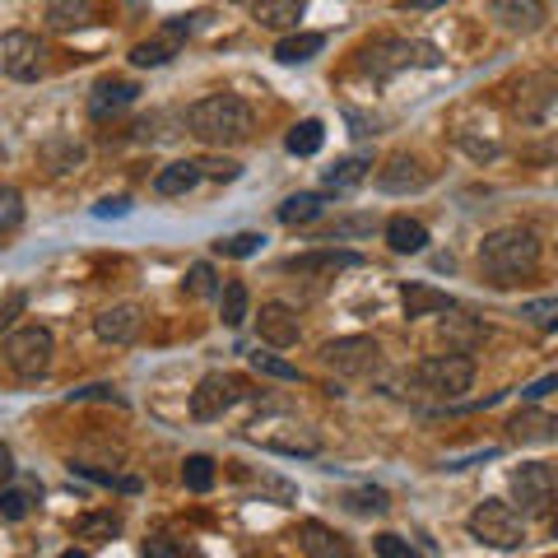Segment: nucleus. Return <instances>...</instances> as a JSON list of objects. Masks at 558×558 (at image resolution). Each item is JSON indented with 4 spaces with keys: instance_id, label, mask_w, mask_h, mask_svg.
Returning a JSON list of instances; mask_svg holds the SVG:
<instances>
[{
    "instance_id": "nucleus-1",
    "label": "nucleus",
    "mask_w": 558,
    "mask_h": 558,
    "mask_svg": "<svg viewBox=\"0 0 558 558\" xmlns=\"http://www.w3.org/2000/svg\"><path fill=\"white\" fill-rule=\"evenodd\" d=\"M186 131L209 149L242 145V140H252V131H256V112H252V102L238 94H209L186 108Z\"/></svg>"
},
{
    "instance_id": "nucleus-2",
    "label": "nucleus",
    "mask_w": 558,
    "mask_h": 558,
    "mask_svg": "<svg viewBox=\"0 0 558 558\" xmlns=\"http://www.w3.org/2000/svg\"><path fill=\"white\" fill-rule=\"evenodd\" d=\"M539 238L521 223H508V229L484 233L480 242V270L488 275V284H517V279H531L539 270Z\"/></svg>"
},
{
    "instance_id": "nucleus-3",
    "label": "nucleus",
    "mask_w": 558,
    "mask_h": 558,
    "mask_svg": "<svg viewBox=\"0 0 558 558\" xmlns=\"http://www.w3.org/2000/svg\"><path fill=\"white\" fill-rule=\"evenodd\" d=\"M465 531L498 554H512V549L526 545V521H521V512L502 498H484L480 508L465 517Z\"/></svg>"
},
{
    "instance_id": "nucleus-4",
    "label": "nucleus",
    "mask_w": 558,
    "mask_h": 558,
    "mask_svg": "<svg viewBox=\"0 0 558 558\" xmlns=\"http://www.w3.org/2000/svg\"><path fill=\"white\" fill-rule=\"evenodd\" d=\"M359 65L368 70V75L377 80H387L396 75V70H405V65H442V51L433 47V43H410V38H373L368 47L359 51Z\"/></svg>"
},
{
    "instance_id": "nucleus-5",
    "label": "nucleus",
    "mask_w": 558,
    "mask_h": 558,
    "mask_svg": "<svg viewBox=\"0 0 558 558\" xmlns=\"http://www.w3.org/2000/svg\"><path fill=\"white\" fill-rule=\"evenodd\" d=\"M470 381H475V359L470 354H433L414 368V387L424 396H438V400L465 396Z\"/></svg>"
},
{
    "instance_id": "nucleus-6",
    "label": "nucleus",
    "mask_w": 558,
    "mask_h": 558,
    "mask_svg": "<svg viewBox=\"0 0 558 558\" xmlns=\"http://www.w3.org/2000/svg\"><path fill=\"white\" fill-rule=\"evenodd\" d=\"M247 438L256 447H266V451H279V457H317L322 451L317 433H312L307 424H299V418H289V414L256 418V424H247Z\"/></svg>"
},
{
    "instance_id": "nucleus-7",
    "label": "nucleus",
    "mask_w": 558,
    "mask_h": 558,
    "mask_svg": "<svg viewBox=\"0 0 558 558\" xmlns=\"http://www.w3.org/2000/svg\"><path fill=\"white\" fill-rule=\"evenodd\" d=\"M51 354H57V340H51L47 326H20V330H10L5 336V363L28 381L47 377Z\"/></svg>"
},
{
    "instance_id": "nucleus-8",
    "label": "nucleus",
    "mask_w": 558,
    "mask_h": 558,
    "mask_svg": "<svg viewBox=\"0 0 558 558\" xmlns=\"http://www.w3.org/2000/svg\"><path fill=\"white\" fill-rule=\"evenodd\" d=\"M242 396H247V381H242V377L209 373V377L196 381V391H191V418H201V424H209V418H223Z\"/></svg>"
},
{
    "instance_id": "nucleus-9",
    "label": "nucleus",
    "mask_w": 558,
    "mask_h": 558,
    "mask_svg": "<svg viewBox=\"0 0 558 558\" xmlns=\"http://www.w3.org/2000/svg\"><path fill=\"white\" fill-rule=\"evenodd\" d=\"M43 57H47L43 38H33V33H24V28H14V33L0 38V70H5V80H14V84L38 80L43 65H47Z\"/></svg>"
},
{
    "instance_id": "nucleus-10",
    "label": "nucleus",
    "mask_w": 558,
    "mask_h": 558,
    "mask_svg": "<svg viewBox=\"0 0 558 558\" xmlns=\"http://www.w3.org/2000/svg\"><path fill=\"white\" fill-rule=\"evenodd\" d=\"M377 359H381V349H377L373 336H340V340H330V344L322 349V363H326V368H336L340 377H363V373H373Z\"/></svg>"
},
{
    "instance_id": "nucleus-11",
    "label": "nucleus",
    "mask_w": 558,
    "mask_h": 558,
    "mask_svg": "<svg viewBox=\"0 0 558 558\" xmlns=\"http://www.w3.org/2000/svg\"><path fill=\"white\" fill-rule=\"evenodd\" d=\"M186 38H191V20H182V14H178V20H163L154 38H145V43H135V47H131V65H140V70H159V65H168V61L186 47Z\"/></svg>"
},
{
    "instance_id": "nucleus-12",
    "label": "nucleus",
    "mask_w": 558,
    "mask_h": 558,
    "mask_svg": "<svg viewBox=\"0 0 558 558\" xmlns=\"http://www.w3.org/2000/svg\"><path fill=\"white\" fill-rule=\"evenodd\" d=\"M512 498L521 502L517 512L545 517V512H549V502H554V470H549L545 461L517 465V470H512Z\"/></svg>"
},
{
    "instance_id": "nucleus-13",
    "label": "nucleus",
    "mask_w": 558,
    "mask_h": 558,
    "mask_svg": "<svg viewBox=\"0 0 558 558\" xmlns=\"http://www.w3.org/2000/svg\"><path fill=\"white\" fill-rule=\"evenodd\" d=\"M554 94H558V80L549 70H539V75H526L521 80V89L512 98V112L526 121V126H539V121H549L554 112Z\"/></svg>"
},
{
    "instance_id": "nucleus-14",
    "label": "nucleus",
    "mask_w": 558,
    "mask_h": 558,
    "mask_svg": "<svg viewBox=\"0 0 558 558\" xmlns=\"http://www.w3.org/2000/svg\"><path fill=\"white\" fill-rule=\"evenodd\" d=\"M433 182V172L414 159V154H391L387 163L377 168V191L387 196H410V191H424Z\"/></svg>"
},
{
    "instance_id": "nucleus-15",
    "label": "nucleus",
    "mask_w": 558,
    "mask_h": 558,
    "mask_svg": "<svg viewBox=\"0 0 558 558\" xmlns=\"http://www.w3.org/2000/svg\"><path fill=\"white\" fill-rule=\"evenodd\" d=\"M488 14H494L498 28H508V33H539L549 24V5H545V0H494Z\"/></svg>"
},
{
    "instance_id": "nucleus-16",
    "label": "nucleus",
    "mask_w": 558,
    "mask_h": 558,
    "mask_svg": "<svg viewBox=\"0 0 558 558\" xmlns=\"http://www.w3.org/2000/svg\"><path fill=\"white\" fill-rule=\"evenodd\" d=\"M135 98H140V84L117 80V75L98 80V84H94V94H89V121H112V117L126 112Z\"/></svg>"
},
{
    "instance_id": "nucleus-17",
    "label": "nucleus",
    "mask_w": 558,
    "mask_h": 558,
    "mask_svg": "<svg viewBox=\"0 0 558 558\" xmlns=\"http://www.w3.org/2000/svg\"><path fill=\"white\" fill-rule=\"evenodd\" d=\"M256 336L266 340L270 349H289V344H299V336H303L299 312H293L289 303H266V307H260V317H256Z\"/></svg>"
},
{
    "instance_id": "nucleus-18",
    "label": "nucleus",
    "mask_w": 558,
    "mask_h": 558,
    "mask_svg": "<svg viewBox=\"0 0 558 558\" xmlns=\"http://www.w3.org/2000/svg\"><path fill=\"white\" fill-rule=\"evenodd\" d=\"M140 307L135 303H117V307H108V312H98L94 317V336L102 340V344H131L135 336H140Z\"/></svg>"
},
{
    "instance_id": "nucleus-19",
    "label": "nucleus",
    "mask_w": 558,
    "mask_h": 558,
    "mask_svg": "<svg viewBox=\"0 0 558 558\" xmlns=\"http://www.w3.org/2000/svg\"><path fill=\"white\" fill-rule=\"evenodd\" d=\"M299 545L312 558H359L354 549H349V539L340 531H330L326 521H299Z\"/></svg>"
},
{
    "instance_id": "nucleus-20",
    "label": "nucleus",
    "mask_w": 558,
    "mask_h": 558,
    "mask_svg": "<svg viewBox=\"0 0 558 558\" xmlns=\"http://www.w3.org/2000/svg\"><path fill=\"white\" fill-rule=\"evenodd\" d=\"M363 266L359 252H336V247H322V252H303V256H289L284 270L289 275H336V270H354Z\"/></svg>"
},
{
    "instance_id": "nucleus-21",
    "label": "nucleus",
    "mask_w": 558,
    "mask_h": 558,
    "mask_svg": "<svg viewBox=\"0 0 558 558\" xmlns=\"http://www.w3.org/2000/svg\"><path fill=\"white\" fill-rule=\"evenodd\" d=\"M400 307H405V317H447V312H457V299L414 279V284L400 289Z\"/></svg>"
},
{
    "instance_id": "nucleus-22",
    "label": "nucleus",
    "mask_w": 558,
    "mask_h": 558,
    "mask_svg": "<svg viewBox=\"0 0 558 558\" xmlns=\"http://www.w3.org/2000/svg\"><path fill=\"white\" fill-rule=\"evenodd\" d=\"M303 0H252V14L260 28L270 33H299V20H303Z\"/></svg>"
},
{
    "instance_id": "nucleus-23",
    "label": "nucleus",
    "mask_w": 558,
    "mask_h": 558,
    "mask_svg": "<svg viewBox=\"0 0 558 558\" xmlns=\"http://www.w3.org/2000/svg\"><path fill=\"white\" fill-rule=\"evenodd\" d=\"M368 168H373L368 154H344V159H336V163L326 168V191H336V196H349L354 186L368 182Z\"/></svg>"
},
{
    "instance_id": "nucleus-24",
    "label": "nucleus",
    "mask_w": 558,
    "mask_h": 558,
    "mask_svg": "<svg viewBox=\"0 0 558 558\" xmlns=\"http://www.w3.org/2000/svg\"><path fill=\"white\" fill-rule=\"evenodd\" d=\"M47 24L57 33L89 28V24H98V5H94V0H51V5H47Z\"/></svg>"
},
{
    "instance_id": "nucleus-25",
    "label": "nucleus",
    "mask_w": 558,
    "mask_h": 558,
    "mask_svg": "<svg viewBox=\"0 0 558 558\" xmlns=\"http://www.w3.org/2000/svg\"><path fill=\"white\" fill-rule=\"evenodd\" d=\"M387 247L400 256H418L428 247V229L410 215H396V219H387Z\"/></svg>"
},
{
    "instance_id": "nucleus-26",
    "label": "nucleus",
    "mask_w": 558,
    "mask_h": 558,
    "mask_svg": "<svg viewBox=\"0 0 558 558\" xmlns=\"http://www.w3.org/2000/svg\"><path fill=\"white\" fill-rule=\"evenodd\" d=\"M558 424H554V414H545V410H521V414H512V424H508V433H512V442H554L558 433H554Z\"/></svg>"
},
{
    "instance_id": "nucleus-27",
    "label": "nucleus",
    "mask_w": 558,
    "mask_h": 558,
    "mask_svg": "<svg viewBox=\"0 0 558 558\" xmlns=\"http://www.w3.org/2000/svg\"><path fill=\"white\" fill-rule=\"evenodd\" d=\"M196 186H201V168L191 159L168 163V168L154 172V191H159V196H186V191H196Z\"/></svg>"
},
{
    "instance_id": "nucleus-28",
    "label": "nucleus",
    "mask_w": 558,
    "mask_h": 558,
    "mask_svg": "<svg viewBox=\"0 0 558 558\" xmlns=\"http://www.w3.org/2000/svg\"><path fill=\"white\" fill-rule=\"evenodd\" d=\"M326 201L317 196V191H299V196H289L284 205H279V223H289V229H307V223L322 219Z\"/></svg>"
},
{
    "instance_id": "nucleus-29",
    "label": "nucleus",
    "mask_w": 558,
    "mask_h": 558,
    "mask_svg": "<svg viewBox=\"0 0 558 558\" xmlns=\"http://www.w3.org/2000/svg\"><path fill=\"white\" fill-rule=\"evenodd\" d=\"M322 47H326L322 33H284V38L275 43V61H284V65H303V61L317 57Z\"/></svg>"
},
{
    "instance_id": "nucleus-30",
    "label": "nucleus",
    "mask_w": 558,
    "mask_h": 558,
    "mask_svg": "<svg viewBox=\"0 0 558 558\" xmlns=\"http://www.w3.org/2000/svg\"><path fill=\"white\" fill-rule=\"evenodd\" d=\"M43 498V484H14V488H0V521H24Z\"/></svg>"
},
{
    "instance_id": "nucleus-31",
    "label": "nucleus",
    "mask_w": 558,
    "mask_h": 558,
    "mask_svg": "<svg viewBox=\"0 0 558 558\" xmlns=\"http://www.w3.org/2000/svg\"><path fill=\"white\" fill-rule=\"evenodd\" d=\"M326 145V126L317 117H307V121H299V126H293L289 135H284V149L293 154V159H312V154H317Z\"/></svg>"
},
{
    "instance_id": "nucleus-32",
    "label": "nucleus",
    "mask_w": 558,
    "mask_h": 558,
    "mask_svg": "<svg viewBox=\"0 0 558 558\" xmlns=\"http://www.w3.org/2000/svg\"><path fill=\"white\" fill-rule=\"evenodd\" d=\"M340 502L349 512H359V517H381L391 508V494L387 488H373V484H363V488H349V494H340Z\"/></svg>"
},
{
    "instance_id": "nucleus-33",
    "label": "nucleus",
    "mask_w": 558,
    "mask_h": 558,
    "mask_svg": "<svg viewBox=\"0 0 558 558\" xmlns=\"http://www.w3.org/2000/svg\"><path fill=\"white\" fill-rule=\"evenodd\" d=\"M247 284H242V279H229V284L219 289V322L223 326H242L247 322Z\"/></svg>"
},
{
    "instance_id": "nucleus-34",
    "label": "nucleus",
    "mask_w": 558,
    "mask_h": 558,
    "mask_svg": "<svg viewBox=\"0 0 558 558\" xmlns=\"http://www.w3.org/2000/svg\"><path fill=\"white\" fill-rule=\"evenodd\" d=\"M75 535L80 539H117L121 535V517L117 512H84L75 521Z\"/></svg>"
},
{
    "instance_id": "nucleus-35",
    "label": "nucleus",
    "mask_w": 558,
    "mask_h": 558,
    "mask_svg": "<svg viewBox=\"0 0 558 558\" xmlns=\"http://www.w3.org/2000/svg\"><path fill=\"white\" fill-rule=\"evenodd\" d=\"M182 484L191 488V494H209V488H215V461H209V457H186Z\"/></svg>"
},
{
    "instance_id": "nucleus-36",
    "label": "nucleus",
    "mask_w": 558,
    "mask_h": 558,
    "mask_svg": "<svg viewBox=\"0 0 558 558\" xmlns=\"http://www.w3.org/2000/svg\"><path fill=\"white\" fill-rule=\"evenodd\" d=\"M260 247H266V238H260V233H233V238H219V242H215V252H219V256H233V260H247V256H256Z\"/></svg>"
},
{
    "instance_id": "nucleus-37",
    "label": "nucleus",
    "mask_w": 558,
    "mask_h": 558,
    "mask_svg": "<svg viewBox=\"0 0 558 558\" xmlns=\"http://www.w3.org/2000/svg\"><path fill=\"white\" fill-rule=\"evenodd\" d=\"M24 215H28V209H24L20 191H14V186H0V233H14V229L24 223Z\"/></svg>"
},
{
    "instance_id": "nucleus-38",
    "label": "nucleus",
    "mask_w": 558,
    "mask_h": 558,
    "mask_svg": "<svg viewBox=\"0 0 558 558\" xmlns=\"http://www.w3.org/2000/svg\"><path fill=\"white\" fill-rule=\"evenodd\" d=\"M377 229V219L373 215H359V219H340V223H330V229L322 233V242H340V238H363V233H373Z\"/></svg>"
},
{
    "instance_id": "nucleus-39",
    "label": "nucleus",
    "mask_w": 558,
    "mask_h": 558,
    "mask_svg": "<svg viewBox=\"0 0 558 558\" xmlns=\"http://www.w3.org/2000/svg\"><path fill=\"white\" fill-rule=\"evenodd\" d=\"M219 284H215V266L209 260H196V266L186 270V293L191 299H205V293H215Z\"/></svg>"
},
{
    "instance_id": "nucleus-40",
    "label": "nucleus",
    "mask_w": 558,
    "mask_h": 558,
    "mask_svg": "<svg viewBox=\"0 0 558 558\" xmlns=\"http://www.w3.org/2000/svg\"><path fill=\"white\" fill-rule=\"evenodd\" d=\"M252 368H256V373H266V377H279V381H303V373L293 368V363L275 359V354H252Z\"/></svg>"
},
{
    "instance_id": "nucleus-41",
    "label": "nucleus",
    "mask_w": 558,
    "mask_h": 558,
    "mask_svg": "<svg viewBox=\"0 0 558 558\" xmlns=\"http://www.w3.org/2000/svg\"><path fill=\"white\" fill-rule=\"evenodd\" d=\"M373 549H377V558H424V554L410 545V539H400V535H391V531H381V535L373 539Z\"/></svg>"
},
{
    "instance_id": "nucleus-42",
    "label": "nucleus",
    "mask_w": 558,
    "mask_h": 558,
    "mask_svg": "<svg viewBox=\"0 0 558 558\" xmlns=\"http://www.w3.org/2000/svg\"><path fill=\"white\" fill-rule=\"evenodd\" d=\"M196 168H201V178H215V182H233L238 172H242L233 159H201Z\"/></svg>"
},
{
    "instance_id": "nucleus-43",
    "label": "nucleus",
    "mask_w": 558,
    "mask_h": 558,
    "mask_svg": "<svg viewBox=\"0 0 558 558\" xmlns=\"http://www.w3.org/2000/svg\"><path fill=\"white\" fill-rule=\"evenodd\" d=\"M521 317H531L535 326H554V317H558V299H539V303H526V307H521Z\"/></svg>"
},
{
    "instance_id": "nucleus-44",
    "label": "nucleus",
    "mask_w": 558,
    "mask_h": 558,
    "mask_svg": "<svg viewBox=\"0 0 558 558\" xmlns=\"http://www.w3.org/2000/svg\"><path fill=\"white\" fill-rule=\"evenodd\" d=\"M70 400H112V405H126L112 387H80V391H70Z\"/></svg>"
},
{
    "instance_id": "nucleus-45",
    "label": "nucleus",
    "mask_w": 558,
    "mask_h": 558,
    "mask_svg": "<svg viewBox=\"0 0 558 558\" xmlns=\"http://www.w3.org/2000/svg\"><path fill=\"white\" fill-rule=\"evenodd\" d=\"M126 209H131V201H126V196H117V201H98V205H94V215H98V219H117V215H126Z\"/></svg>"
},
{
    "instance_id": "nucleus-46",
    "label": "nucleus",
    "mask_w": 558,
    "mask_h": 558,
    "mask_svg": "<svg viewBox=\"0 0 558 558\" xmlns=\"http://www.w3.org/2000/svg\"><path fill=\"white\" fill-rule=\"evenodd\" d=\"M24 312V293H10V303L0 307V330H10L14 326V317H20Z\"/></svg>"
},
{
    "instance_id": "nucleus-47",
    "label": "nucleus",
    "mask_w": 558,
    "mask_h": 558,
    "mask_svg": "<svg viewBox=\"0 0 558 558\" xmlns=\"http://www.w3.org/2000/svg\"><path fill=\"white\" fill-rule=\"evenodd\" d=\"M554 387H558V377H554V373H549V377H539L535 387H526V400H545Z\"/></svg>"
},
{
    "instance_id": "nucleus-48",
    "label": "nucleus",
    "mask_w": 558,
    "mask_h": 558,
    "mask_svg": "<svg viewBox=\"0 0 558 558\" xmlns=\"http://www.w3.org/2000/svg\"><path fill=\"white\" fill-rule=\"evenodd\" d=\"M145 558H178V554H172L163 539H149V545H145Z\"/></svg>"
},
{
    "instance_id": "nucleus-49",
    "label": "nucleus",
    "mask_w": 558,
    "mask_h": 558,
    "mask_svg": "<svg viewBox=\"0 0 558 558\" xmlns=\"http://www.w3.org/2000/svg\"><path fill=\"white\" fill-rule=\"evenodd\" d=\"M410 10H438V5H447V0H405Z\"/></svg>"
},
{
    "instance_id": "nucleus-50",
    "label": "nucleus",
    "mask_w": 558,
    "mask_h": 558,
    "mask_svg": "<svg viewBox=\"0 0 558 558\" xmlns=\"http://www.w3.org/2000/svg\"><path fill=\"white\" fill-rule=\"evenodd\" d=\"M0 475H14V465H10V451L0 447Z\"/></svg>"
},
{
    "instance_id": "nucleus-51",
    "label": "nucleus",
    "mask_w": 558,
    "mask_h": 558,
    "mask_svg": "<svg viewBox=\"0 0 558 558\" xmlns=\"http://www.w3.org/2000/svg\"><path fill=\"white\" fill-rule=\"evenodd\" d=\"M61 558H89V554H80V549H65Z\"/></svg>"
}]
</instances>
